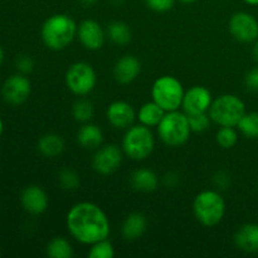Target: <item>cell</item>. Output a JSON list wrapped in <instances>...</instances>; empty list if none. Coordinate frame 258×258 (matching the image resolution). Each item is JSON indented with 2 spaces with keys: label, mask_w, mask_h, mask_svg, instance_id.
Returning <instances> with one entry per match:
<instances>
[{
  "label": "cell",
  "mask_w": 258,
  "mask_h": 258,
  "mask_svg": "<svg viewBox=\"0 0 258 258\" xmlns=\"http://www.w3.org/2000/svg\"><path fill=\"white\" fill-rule=\"evenodd\" d=\"M66 226L71 236L86 246L107 239L111 232L107 214L91 202L75 204L66 216Z\"/></svg>",
  "instance_id": "obj_1"
},
{
  "label": "cell",
  "mask_w": 258,
  "mask_h": 258,
  "mask_svg": "<svg viewBox=\"0 0 258 258\" xmlns=\"http://www.w3.org/2000/svg\"><path fill=\"white\" fill-rule=\"evenodd\" d=\"M75 20L67 14L50 15L43 23L40 37L43 43L52 50H63L73 42L77 35Z\"/></svg>",
  "instance_id": "obj_2"
},
{
  "label": "cell",
  "mask_w": 258,
  "mask_h": 258,
  "mask_svg": "<svg viewBox=\"0 0 258 258\" xmlns=\"http://www.w3.org/2000/svg\"><path fill=\"white\" fill-rule=\"evenodd\" d=\"M197 221L206 227L219 224L226 214V202L219 191L208 189L197 194L193 203Z\"/></svg>",
  "instance_id": "obj_3"
},
{
  "label": "cell",
  "mask_w": 258,
  "mask_h": 258,
  "mask_svg": "<svg viewBox=\"0 0 258 258\" xmlns=\"http://www.w3.org/2000/svg\"><path fill=\"white\" fill-rule=\"evenodd\" d=\"M190 123L188 115L179 110L165 112L163 120L158 125V134L160 140L170 148H179L184 145L190 138Z\"/></svg>",
  "instance_id": "obj_4"
},
{
  "label": "cell",
  "mask_w": 258,
  "mask_h": 258,
  "mask_svg": "<svg viewBox=\"0 0 258 258\" xmlns=\"http://www.w3.org/2000/svg\"><path fill=\"white\" fill-rule=\"evenodd\" d=\"M155 138L150 127L145 125L130 126L122 139V151L127 158L135 161L145 160L153 154Z\"/></svg>",
  "instance_id": "obj_5"
},
{
  "label": "cell",
  "mask_w": 258,
  "mask_h": 258,
  "mask_svg": "<svg viewBox=\"0 0 258 258\" xmlns=\"http://www.w3.org/2000/svg\"><path fill=\"white\" fill-rule=\"evenodd\" d=\"M211 120L218 126L237 127L246 113V105L237 95H222L213 100L208 110Z\"/></svg>",
  "instance_id": "obj_6"
},
{
  "label": "cell",
  "mask_w": 258,
  "mask_h": 258,
  "mask_svg": "<svg viewBox=\"0 0 258 258\" xmlns=\"http://www.w3.org/2000/svg\"><path fill=\"white\" fill-rule=\"evenodd\" d=\"M183 85L173 76H161L151 87V97L165 112L179 110L184 98Z\"/></svg>",
  "instance_id": "obj_7"
},
{
  "label": "cell",
  "mask_w": 258,
  "mask_h": 258,
  "mask_svg": "<svg viewBox=\"0 0 258 258\" xmlns=\"http://www.w3.org/2000/svg\"><path fill=\"white\" fill-rule=\"evenodd\" d=\"M66 86L76 96H87L95 90L97 75L87 62H76L68 67L64 76Z\"/></svg>",
  "instance_id": "obj_8"
},
{
  "label": "cell",
  "mask_w": 258,
  "mask_h": 258,
  "mask_svg": "<svg viewBox=\"0 0 258 258\" xmlns=\"http://www.w3.org/2000/svg\"><path fill=\"white\" fill-rule=\"evenodd\" d=\"M123 151L115 144L98 149L92 158V168L100 175H111L122 164Z\"/></svg>",
  "instance_id": "obj_9"
},
{
  "label": "cell",
  "mask_w": 258,
  "mask_h": 258,
  "mask_svg": "<svg viewBox=\"0 0 258 258\" xmlns=\"http://www.w3.org/2000/svg\"><path fill=\"white\" fill-rule=\"evenodd\" d=\"M30 93H32V83L29 78L22 73L9 76L2 86L3 98L10 105H23L27 102Z\"/></svg>",
  "instance_id": "obj_10"
},
{
  "label": "cell",
  "mask_w": 258,
  "mask_h": 258,
  "mask_svg": "<svg viewBox=\"0 0 258 258\" xmlns=\"http://www.w3.org/2000/svg\"><path fill=\"white\" fill-rule=\"evenodd\" d=\"M229 32L242 43H253L258 39V20L251 13L237 12L229 19Z\"/></svg>",
  "instance_id": "obj_11"
},
{
  "label": "cell",
  "mask_w": 258,
  "mask_h": 258,
  "mask_svg": "<svg viewBox=\"0 0 258 258\" xmlns=\"http://www.w3.org/2000/svg\"><path fill=\"white\" fill-rule=\"evenodd\" d=\"M212 102L213 97L208 88L204 86H193L184 93L181 107L184 108L186 115H193V113L208 112Z\"/></svg>",
  "instance_id": "obj_12"
},
{
  "label": "cell",
  "mask_w": 258,
  "mask_h": 258,
  "mask_svg": "<svg viewBox=\"0 0 258 258\" xmlns=\"http://www.w3.org/2000/svg\"><path fill=\"white\" fill-rule=\"evenodd\" d=\"M77 37L86 49L98 50L105 44L106 33L100 23L93 19H86L78 25Z\"/></svg>",
  "instance_id": "obj_13"
},
{
  "label": "cell",
  "mask_w": 258,
  "mask_h": 258,
  "mask_svg": "<svg viewBox=\"0 0 258 258\" xmlns=\"http://www.w3.org/2000/svg\"><path fill=\"white\" fill-rule=\"evenodd\" d=\"M20 203L22 207L33 216L43 214L49 206V198L48 194L42 186L39 185H28L25 186L20 194Z\"/></svg>",
  "instance_id": "obj_14"
},
{
  "label": "cell",
  "mask_w": 258,
  "mask_h": 258,
  "mask_svg": "<svg viewBox=\"0 0 258 258\" xmlns=\"http://www.w3.org/2000/svg\"><path fill=\"white\" fill-rule=\"evenodd\" d=\"M106 117L113 127L128 128L133 126L136 113L133 106L126 101H115L107 107Z\"/></svg>",
  "instance_id": "obj_15"
},
{
  "label": "cell",
  "mask_w": 258,
  "mask_h": 258,
  "mask_svg": "<svg viewBox=\"0 0 258 258\" xmlns=\"http://www.w3.org/2000/svg\"><path fill=\"white\" fill-rule=\"evenodd\" d=\"M141 72V63L135 55H122L113 67L115 80L121 85H128L138 78Z\"/></svg>",
  "instance_id": "obj_16"
},
{
  "label": "cell",
  "mask_w": 258,
  "mask_h": 258,
  "mask_svg": "<svg viewBox=\"0 0 258 258\" xmlns=\"http://www.w3.org/2000/svg\"><path fill=\"white\" fill-rule=\"evenodd\" d=\"M237 248L246 253H258V224L246 223L239 227L233 237Z\"/></svg>",
  "instance_id": "obj_17"
},
{
  "label": "cell",
  "mask_w": 258,
  "mask_h": 258,
  "mask_svg": "<svg viewBox=\"0 0 258 258\" xmlns=\"http://www.w3.org/2000/svg\"><path fill=\"white\" fill-rule=\"evenodd\" d=\"M146 228H148V219L143 213H135L128 214L123 221L122 227H121V234H122L123 239L127 242H134L143 237L145 233Z\"/></svg>",
  "instance_id": "obj_18"
},
{
  "label": "cell",
  "mask_w": 258,
  "mask_h": 258,
  "mask_svg": "<svg viewBox=\"0 0 258 258\" xmlns=\"http://www.w3.org/2000/svg\"><path fill=\"white\" fill-rule=\"evenodd\" d=\"M130 184L141 193H153L159 186V176L151 169L139 168L131 174Z\"/></svg>",
  "instance_id": "obj_19"
},
{
  "label": "cell",
  "mask_w": 258,
  "mask_h": 258,
  "mask_svg": "<svg viewBox=\"0 0 258 258\" xmlns=\"http://www.w3.org/2000/svg\"><path fill=\"white\" fill-rule=\"evenodd\" d=\"M37 148L45 158H57L64 151L66 144L58 134H45L38 140Z\"/></svg>",
  "instance_id": "obj_20"
},
{
  "label": "cell",
  "mask_w": 258,
  "mask_h": 258,
  "mask_svg": "<svg viewBox=\"0 0 258 258\" xmlns=\"http://www.w3.org/2000/svg\"><path fill=\"white\" fill-rule=\"evenodd\" d=\"M77 141L83 149H90L91 150V149L98 148L103 141L102 130L95 123H83L82 127L78 130Z\"/></svg>",
  "instance_id": "obj_21"
},
{
  "label": "cell",
  "mask_w": 258,
  "mask_h": 258,
  "mask_svg": "<svg viewBox=\"0 0 258 258\" xmlns=\"http://www.w3.org/2000/svg\"><path fill=\"white\" fill-rule=\"evenodd\" d=\"M164 115H165V111L155 101H151V102H146L141 106L136 117L141 125H145L148 127H158Z\"/></svg>",
  "instance_id": "obj_22"
},
{
  "label": "cell",
  "mask_w": 258,
  "mask_h": 258,
  "mask_svg": "<svg viewBox=\"0 0 258 258\" xmlns=\"http://www.w3.org/2000/svg\"><path fill=\"white\" fill-rule=\"evenodd\" d=\"M106 35L110 38L111 42L117 45L127 44V43H130L131 38H133L130 27L126 23L120 22V20H116V22L110 23L107 25Z\"/></svg>",
  "instance_id": "obj_23"
},
{
  "label": "cell",
  "mask_w": 258,
  "mask_h": 258,
  "mask_svg": "<svg viewBox=\"0 0 258 258\" xmlns=\"http://www.w3.org/2000/svg\"><path fill=\"white\" fill-rule=\"evenodd\" d=\"M47 256L50 258H71L73 257V247L64 237H54L47 244Z\"/></svg>",
  "instance_id": "obj_24"
},
{
  "label": "cell",
  "mask_w": 258,
  "mask_h": 258,
  "mask_svg": "<svg viewBox=\"0 0 258 258\" xmlns=\"http://www.w3.org/2000/svg\"><path fill=\"white\" fill-rule=\"evenodd\" d=\"M93 113H95V107L87 98H80L73 103L72 115L77 122H90L91 118L93 117Z\"/></svg>",
  "instance_id": "obj_25"
},
{
  "label": "cell",
  "mask_w": 258,
  "mask_h": 258,
  "mask_svg": "<svg viewBox=\"0 0 258 258\" xmlns=\"http://www.w3.org/2000/svg\"><path fill=\"white\" fill-rule=\"evenodd\" d=\"M247 139H258V112H246L237 125Z\"/></svg>",
  "instance_id": "obj_26"
},
{
  "label": "cell",
  "mask_w": 258,
  "mask_h": 258,
  "mask_svg": "<svg viewBox=\"0 0 258 258\" xmlns=\"http://www.w3.org/2000/svg\"><path fill=\"white\" fill-rule=\"evenodd\" d=\"M58 183L64 190H76L81 185L80 174L71 168H64L58 173Z\"/></svg>",
  "instance_id": "obj_27"
},
{
  "label": "cell",
  "mask_w": 258,
  "mask_h": 258,
  "mask_svg": "<svg viewBox=\"0 0 258 258\" xmlns=\"http://www.w3.org/2000/svg\"><path fill=\"white\" fill-rule=\"evenodd\" d=\"M216 141L221 148L232 149L238 143V133L234 127L221 126V128L216 134Z\"/></svg>",
  "instance_id": "obj_28"
},
{
  "label": "cell",
  "mask_w": 258,
  "mask_h": 258,
  "mask_svg": "<svg viewBox=\"0 0 258 258\" xmlns=\"http://www.w3.org/2000/svg\"><path fill=\"white\" fill-rule=\"evenodd\" d=\"M90 258H113L115 257V247L108 239H102L97 243L91 244L88 251Z\"/></svg>",
  "instance_id": "obj_29"
},
{
  "label": "cell",
  "mask_w": 258,
  "mask_h": 258,
  "mask_svg": "<svg viewBox=\"0 0 258 258\" xmlns=\"http://www.w3.org/2000/svg\"><path fill=\"white\" fill-rule=\"evenodd\" d=\"M188 118L193 133H204V131H207L212 121L208 112L193 113V115H188Z\"/></svg>",
  "instance_id": "obj_30"
},
{
  "label": "cell",
  "mask_w": 258,
  "mask_h": 258,
  "mask_svg": "<svg viewBox=\"0 0 258 258\" xmlns=\"http://www.w3.org/2000/svg\"><path fill=\"white\" fill-rule=\"evenodd\" d=\"M15 66H17L18 72L22 73V75H28L34 70V60L30 55L20 54L18 55L17 60H15Z\"/></svg>",
  "instance_id": "obj_31"
},
{
  "label": "cell",
  "mask_w": 258,
  "mask_h": 258,
  "mask_svg": "<svg viewBox=\"0 0 258 258\" xmlns=\"http://www.w3.org/2000/svg\"><path fill=\"white\" fill-rule=\"evenodd\" d=\"M145 4L155 13H166L173 9L175 0H145Z\"/></svg>",
  "instance_id": "obj_32"
},
{
  "label": "cell",
  "mask_w": 258,
  "mask_h": 258,
  "mask_svg": "<svg viewBox=\"0 0 258 258\" xmlns=\"http://www.w3.org/2000/svg\"><path fill=\"white\" fill-rule=\"evenodd\" d=\"M213 181L216 184L217 188L219 189H228L229 185L232 183V178L227 171L219 170L218 173H216V175L213 176Z\"/></svg>",
  "instance_id": "obj_33"
},
{
  "label": "cell",
  "mask_w": 258,
  "mask_h": 258,
  "mask_svg": "<svg viewBox=\"0 0 258 258\" xmlns=\"http://www.w3.org/2000/svg\"><path fill=\"white\" fill-rule=\"evenodd\" d=\"M244 83H246V87L248 88L252 92H258V67L252 68L251 71H248L244 78Z\"/></svg>",
  "instance_id": "obj_34"
},
{
  "label": "cell",
  "mask_w": 258,
  "mask_h": 258,
  "mask_svg": "<svg viewBox=\"0 0 258 258\" xmlns=\"http://www.w3.org/2000/svg\"><path fill=\"white\" fill-rule=\"evenodd\" d=\"M164 183H165V185L168 188H175L179 183V175L173 173V171H170V173H168L164 176Z\"/></svg>",
  "instance_id": "obj_35"
},
{
  "label": "cell",
  "mask_w": 258,
  "mask_h": 258,
  "mask_svg": "<svg viewBox=\"0 0 258 258\" xmlns=\"http://www.w3.org/2000/svg\"><path fill=\"white\" fill-rule=\"evenodd\" d=\"M252 54H253L254 59L258 60V39L253 42V47H252Z\"/></svg>",
  "instance_id": "obj_36"
},
{
  "label": "cell",
  "mask_w": 258,
  "mask_h": 258,
  "mask_svg": "<svg viewBox=\"0 0 258 258\" xmlns=\"http://www.w3.org/2000/svg\"><path fill=\"white\" fill-rule=\"evenodd\" d=\"M81 4H83L85 7H91V5H95L98 0H80Z\"/></svg>",
  "instance_id": "obj_37"
},
{
  "label": "cell",
  "mask_w": 258,
  "mask_h": 258,
  "mask_svg": "<svg viewBox=\"0 0 258 258\" xmlns=\"http://www.w3.org/2000/svg\"><path fill=\"white\" fill-rule=\"evenodd\" d=\"M243 2L251 7H258V0H243Z\"/></svg>",
  "instance_id": "obj_38"
},
{
  "label": "cell",
  "mask_w": 258,
  "mask_h": 258,
  "mask_svg": "<svg viewBox=\"0 0 258 258\" xmlns=\"http://www.w3.org/2000/svg\"><path fill=\"white\" fill-rule=\"evenodd\" d=\"M4 57H5L4 49H3V47H2V45H0V67H2L3 62H4Z\"/></svg>",
  "instance_id": "obj_39"
},
{
  "label": "cell",
  "mask_w": 258,
  "mask_h": 258,
  "mask_svg": "<svg viewBox=\"0 0 258 258\" xmlns=\"http://www.w3.org/2000/svg\"><path fill=\"white\" fill-rule=\"evenodd\" d=\"M3 133H4V122H3L2 117H0V138L3 136Z\"/></svg>",
  "instance_id": "obj_40"
},
{
  "label": "cell",
  "mask_w": 258,
  "mask_h": 258,
  "mask_svg": "<svg viewBox=\"0 0 258 258\" xmlns=\"http://www.w3.org/2000/svg\"><path fill=\"white\" fill-rule=\"evenodd\" d=\"M181 3H184V4H191V3L197 2V0H180Z\"/></svg>",
  "instance_id": "obj_41"
},
{
  "label": "cell",
  "mask_w": 258,
  "mask_h": 258,
  "mask_svg": "<svg viewBox=\"0 0 258 258\" xmlns=\"http://www.w3.org/2000/svg\"><path fill=\"white\" fill-rule=\"evenodd\" d=\"M257 188H258V181H257Z\"/></svg>",
  "instance_id": "obj_42"
},
{
  "label": "cell",
  "mask_w": 258,
  "mask_h": 258,
  "mask_svg": "<svg viewBox=\"0 0 258 258\" xmlns=\"http://www.w3.org/2000/svg\"><path fill=\"white\" fill-rule=\"evenodd\" d=\"M0 253H2V252H0Z\"/></svg>",
  "instance_id": "obj_43"
}]
</instances>
